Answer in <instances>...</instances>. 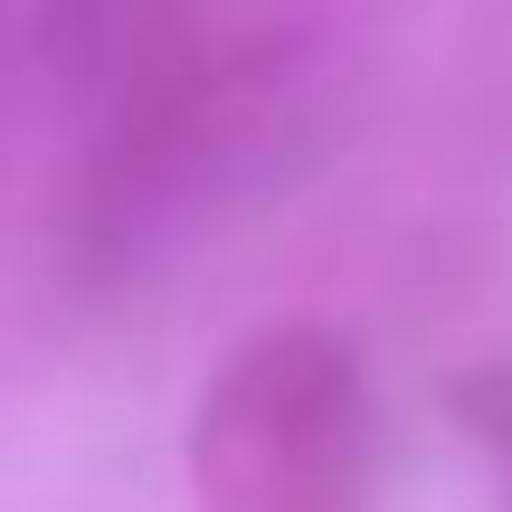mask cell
<instances>
[{"label": "cell", "mask_w": 512, "mask_h": 512, "mask_svg": "<svg viewBox=\"0 0 512 512\" xmlns=\"http://www.w3.org/2000/svg\"><path fill=\"white\" fill-rule=\"evenodd\" d=\"M285 86V48H228V57H171L143 86L124 95V114L105 124L86 162V209H76V238L95 266L133 256V238H152L162 209H181L209 181V162L256 133V114Z\"/></svg>", "instance_id": "2"}, {"label": "cell", "mask_w": 512, "mask_h": 512, "mask_svg": "<svg viewBox=\"0 0 512 512\" xmlns=\"http://www.w3.org/2000/svg\"><path fill=\"white\" fill-rule=\"evenodd\" d=\"M370 370L313 313H275L200 380L181 427L190 512H370Z\"/></svg>", "instance_id": "1"}, {"label": "cell", "mask_w": 512, "mask_h": 512, "mask_svg": "<svg viewBox=\"0 0 512 512\" xmlns=\"http://www.w3.org/2000/svg\"><path fill=\"white\" fill-rule=\"evenodd\" d=\"M456 418H465V437H475L484 456L503 465V484H512V361L465 370V380H456Z\"/></svg>", "instance_id": "3"}]
</instances>
